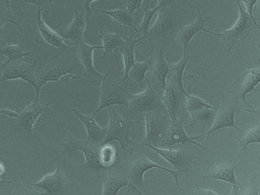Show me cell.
Here are the masks:
<instances>
[{
	"label": "cell",
	"mask_w": 260,
	"mask_h": 195,
	"mask_svg": "<svg viewBox=\"0 0 260 195\" xmlns=\"http://www.w3.org/2000/svg\"><path fill=\"white\" fill-rule=\"evenodd\" d=\"M78 62L79 61L78 59L77 55L75 57L74 55L70 54L51 59L42 68L39 65L36 71V79L39 92L41 91V88L47 82H55L59 84V79L64 76L70 77L73 80L79 79L85 82L96 83L94 81L74 74L77 70L76 69V67L77 66Z\"/></svg>",
	"instance_id": "cell-1"
},
{
	"label": "cell",
	"mask_w": 260,
	"mask_h": 195,
	"mask_svg": "<svg viewBox=\"0 0 260 195\" xmlns=\"http://www.w3.org/2000/svg\"><path fill=\"white\" fill-rule=\"evenodd\" d=\"M63 131L67 134V140L64 144H61L62 150L60 153L70 156L77 150L83 152L85 163L82 166V171L89 177H99V175L107 170L100 162V148L102 144L88 140L81 141L76 139L65 129Z\"/></svg>",
	"instance_id": "cell-2"
},
{
	"label": "cell",
	"mask_w": 260,
	"mask_h": 195,
	"mask_svg": "<svg viewBox=\"0 0 260 195\" xmlns=\"http://www.w3.org/2000/svg\"><path fill=\"white\" fill-rule=\"evenodd\" d=\"M152 169H158V170H164L167 173H170L174 177L175 180L176 185L178 187L179 190L182 191L181 187L179 184V174L180 172L177 170H171V169L166 168L165 167L157 165L155 163L152 162L151 160L148 159L147 157L141 156L136 159L133 160L129 163L126 170H124L129 183L134 187L136 192L139 195H144L143 192L147 191L148 186L144 182V174L148 170Z\"/></svg>",
	"instance_id": "cell-3"
},
{
	"label": "cell",
	"mask_w": 260,
	"mask_h": 195,
	"mask_svg": "<svg viewBox=\"0 0 260 195\" xmlns=\"http://www.w3.org/2000/svg\"><path fill=\"white\" fill-rule=\"evenodd\" d=\"M177 6H168L158 10V15L152 27L149 29L146 40L154 44H167L175 39L177 27Z\"/></svg>",
	"instance_id": "cell-4"
},
{
	"label": "cell",
	"mask_w": 260,
	"mask_h": 195,
	"mask_svg": "<svg viewBox=\"0 0 260 195\" xmlns=\"http://www.w3.org/2000/svg\"><path fill=\"white\" fill-rule=\"evenodd\" d=\"M235 2L239 9V17L236 23L232 26V28L224 30L223 33H214V36L222 40L224 53L232 50L237 41L247 39L256 27L260 30V25L257 21H254L247 11H244L238 0H235Z\"/></svg>",
	"instance_id": "cell-5"
},
{
	"label": "cell",
	"mask_w": 260,
	"mask_h": 195,
	"mask_svg": "<svg viewBox=\"0 0 260 195\" xmlns=\"http://www.w3.org/2000/svg\"><path fill=\"white\" fill-rule=\"evenodd\" d=\"M110 120L108 126V133L103 144H111L117 141L120 143L122 150L126 151V147L133 141L130 140L132 128L135 125L139 124V122L132 121L120 115L113 106L108 107Z\"/></svg>",
	"instance_id": "cell-6"
},
{
	"label": "cell",
	"mask_w": 260,
	"mask_h": 195,
	"mask_svg": "<svg viewBox=\"0 0 260 195\" xmlns=\"http://www.w3.org/2000/svg\"><path fill=\"white\" fill-rule=\"evenodd\" d=\"M49 106V103H41L38 100H35L33 103L24 106L18 112H14L9 109H2L1 113L16 120L12 125V126L15 127L14 132H17L18 129H22L30 136H33V128L35 123L38 119L46 112Z\"/></svg>",
	"instance_id": "cell-7"
},
{
	"label": "cell",
	"mask_w": 260,
	"mask_h": 195,
	"mask_svg": "<svg viewBox=\"0 0 260 195\" xmlns=\"http://www.w3.org/2000/svg\"><path fill=\"white\" fill-rule=\"evenodd\" d=\"M39 61L35 58L33 62L22 59L10 62L3 71V79L6 82L15 79H21L30 84L35 90V101L39 98L38 84L36 79V71L39 67Z\"/></svg>",
	"instance_id": "cell-8"
},
{
	"label": "cell",
	"mask_w": 260,
	"mask_h": 195,
	"mask_svg": "<svg viewBox=\"0 0 260 195\" xmlns=\"http://www.w3.org/2000/svg\"><path fill=\"white\" fill-rule=\"evenodd\" d=\"M129 97V112L134 115L159 112L165 106L162 101V94L148 84L146 89L140 94H132Z\"/></svg>",
	"instance_id": "cell-9"
},
{
	"label": "cell",
	"mask_w": 260,
	"mask_h": 195,
	"mask_svg": "<svg viewBox=\"0 0 260 195\" xmlns=\"http://www.w3.org/2000/svg\"><path fill=\"white\" fill-rule=\"evenodd\" d=\"M145 120V138L142 145L157 147L158 142L168 130L172 120L169 115H162L159 112H152L144 115Z\"/></svg>",
	"instance_id": "cell-10"
},
{
	"label": "cell",
	"mask_w": 260,
	"mask_h": 195,
	"mask_svg": "<svg viewBox=\"0 0 260 195\" xmlns=\"http://www.w3.org/2000/svg\"><path fill=\"white\" fill-rule=\"evenodd\" d=\"M34 187L41 188L47 195H69L73 189V183L61 167H56V171L45 174L41 181L33 183Z\"/></svg>",
	"instance_id": "cell-11"
},
{
	"label": "cell",
	"mask_w": 260,
	"mask_h": 195,
	"mask_svg": "<svg viewBox=\"0 0 260 195\" xmlns=\"http://www.w3.org/2000/svg\"><path fill=\"white\" fill-rule=\"evenodd\" d=\"M107 76L102 80V86L99 91V106L92 115L94 118L105 108L111 107L114 105H122L127 107L129 106L128 91L114 84L108 83L106 81Z\"/></svg>",
	"instance_id": "cell-12"
},
{
	"label": "cell",
	"mask_w": 260,
	"mask_h": 195,
	"mask_svg": "<svg viewBox=\"0 0 260 195\" xmlns=\"http://www.w3.org/2000/svg\"><path fill=\"white\" fill-rule=\"evenodd\" d=\"M99 177L103 181L102 195H117L119 191L125 187L134 190V187L129 183L127 176L120 164L104 171Z\"/></svg>",
	"instance_id": "cell-13"
},
{
	"label": "cell",
	"mask_w": 260,
	"mask_h": 195,
	"mask_svg": "<svg viewBox=\"0 0 260 195\" xmlns=\"http://www.w3.org/2000/svg\"><path fill=\"white\" fill-rule=\"evenodd\" d=\"M184 120L185 116H182L181 118H177L171 121L168 130L159 141L160 145L161 147H168L169 150H171V149H172L173 146L175 145V144L189 143V144H194L200 148L206 150L204 147L194 141V140L185 132L184 128H183Z\"/></svg>",
	"instance_id": "cell-14"
},
{
	"label": "cell",
	"mask_w": 260,
	"mask_h": 195,
	"mask_svg": "<svg viewBox=\"0 0 260 195\" xmlns=\"http://www.w3.org/2000/svg\"><path fill=\"white\" fill-rule=\"evenodd\" d=\"M197 17L193 22L191 23L189 25L183 26L179 29L177 34L175 36L176 41L181 44L183 49V55L186 54V52L189 50V44L190 41L193 39L194 36L200 32L209 33L214 35L215 32L208 30L205 27L206 21L212 19L209 16L204 17L200 12V8L197 7Z\"/></svg>",
	"instance_id": "cell-15"
},
{
	"label": "cell",
	"mask_w": 260,
	"mask_h": 195,
	"mask_svg": "<svg viewBox=\"0 0 260 195\" xmlns=\"http://www.w3.org/2000/svg\"><path fill=\"white\" fill-rule=\"evenodd\" d=\"M238 112V108L234 103H225L217 108L216 113L212 127L206 133L199 136L192 137V139H199L203 136H207V141L209 137L216 131L221 130L224 128L233 127L241 132V129L235 124V116Z\"/></svg>",
	"instance_id": "cell-16"
},
{
	"label": "cell",
	"mask_w": 260,
	"mask_h": 195,
	"mask_svg": "<svg viewBox=\"0 0 260 195\" xmlns=\"http://www.w3.org/2000/svg\"><path fill=\"white\" fill-rule=\"evenodd\" d=\"M169 71V63L164 57L163 49L159 50L156 55L154 62H151V68L148 71L147 82L160 94H163L164 90L167 85Z\"/></svg>",
	"instance_id": "cell-17"
},
{
	"label": "cell",
	"mask_w": 260,
	"mask_h": 195,
	"mask_svg": "<svg viewBox=\"0 0 260 195\" xmlns=\"http://www.w3.org/2000/svg\"><path fill=\"white\" fill-rule=\"evenodd\" d=\"M144 146L151 149L157 154L160 155L174 167V170L180 171V173H186L191 164L194 163L196 159H198V157L196 156L193 153H188L183 150H172V149L165 150V149L158 148V147L147 145V144Z\"/></svg>",
	"instance_id": "cell-18"
},
{
	"label": "cell",
	"mask_w": 260,
	"mask_h": 195,
	"mask_svg": "<svg viewBox=\"0 0 260 195\" xmlns=\"http://www.w3.org/2000/svg\"><path fill=\"white\" fill-rule=\"evenodd\" d=\"M44 9H45V7L41 8V9L37 10L36 24L39 35H38V37L35 38V41L37 43H39V44L45 42L50 44V45L53 46V47H56V48L61 49V50H70L71 47H69L65 44V40L61 37L57 32L52 30L44 22L42 17H41V13H42V11Z\"/></svg>",
	"instance_id": "cell-19"
},
{
	"label": "cell",
	"mask_w": 260,
	"mask_h": 195,
	"mask_svg": "<svg viewBox=\"0 0 260 195\" xmlns=\"http://www.w3.org/2000/svg\"><path fill=\"white\" fill-rule=\"evenodd\" d=\"M85 10L82 9V12L79 13L76 9H74L75 16L71 24L66 28H59L57 33L64 40H70L73 41L75 47L79 45V43L84 41L83 37L86 33V19H85Z\"/></svg>",
	"instance_id": "cell-20"
},
{
	"label": "cell",
	"mask_w": 260,
	"mask_h": 195,
	"mask_svg": "<svg viewBox=\"0 0 260 195\" xmlns=\"http://www.w3.org/2000/svg\"><path fill=\"white\" fill-rule=\"evenodd\" d=\"M258 62L259 65L247 67V70L241 74V81L237 92V100H241L247 106H250L246 98L247 94L254 91L260 83V60Z\"/></svg>",
	"instance_id": "cell-21"
},
{
	"label": "cell",
	"mask_w": 260,
	"mask_h": 195,
	"mask_svg": "<svg viewBox=\"0 0 260 195\" xmlns=\"http://www.w3.org/2000/svg\"><path fill=\"white\" fill-rule=\"evenodd\" d=\"M74 47L76 49L78 59H79L81 65L85 68L87 74L92 76V77H97V79H99L102 81V79H105L108 74L111 73V71H108L106 74L103 75V74H100L94 66L93 52H94V50H97V49L103 50V47H101V46L89 45V44H86L84 41L79 43V45Z\"/></svg>",
	"instance_id": "cell-22"
},
{
	"label": "cell",
	"mask_w": 260,
	"mask_h": 195,
	"mask_svg": "<svg viewBox=\"0 0 260 195\" xmlns=\"http://www.w3.org/2000/svg\"><path fill=\"white\" fill-rule=\"evenodd\" d=\"M183 96L184 94L174 84L171 82L167 84L162 94V101L171 120L177 119Z\"/></svg>",
	"instance_id": "cell-23"
},
{
	"label": "cell",
	"mask_w": 260,
	"mask_h": 195,
	"mask_svg": "<svg viewBox=\"0 0 260 195\" xmlns=\"http://www.w3.org/2000/svg\"><path fill=\"white\" fill-rule=\"evenodd\" d=\"M72 111L85 126L88 141L102 144L108 133V126L105 128L100 127L92 115H83L75 109H72Z\"/></svg>",
	"instance_id": "cell-24"
},
{
	"label": "cell",
	"mask_w": 260,
	"mask_h": 195,
	"mask_svg": "<svg viewBox=\"0 0 260 195\" xmlns=\"http://www.w3.org/2000/svg\"><path fill=\"white\" fill-rule=\"evenodd\" d=\"M242 162L237 164H232L230 163H221L218 165L212 166L207 175L203 176L204 178H212L213 182L215 180H221L223 182H229L232 185H238L236 177H235V170L241 165Z\"/></svg>",
	"instance_id": "cell-25"
},
{
	"label": "cell",
	"mask_w": 260,
	"mask_h": 195,
	"mask_svg": "<svg viewBox=\"0 0 260 195\" xmlns=\"http://www.w3.org/2000/svg\"><path fill=\"white\" fill-rule=\"evenodd\" d=\"M191 58H192V56L189 54V50H188L186 54L183 55L181 60L179 61L177 63L169 64L168 79H169L170 82L174 84L177 88H179L184 94L185 96L189 92H187L183 87V77L186 65H187L188 62L190 60Z\"/></svg>",
	"instance_id": "cell-26"
},
{
	"label": "cell",
	"mask_w": 260,
	"mask_h": 195,
	"mask_svg": "<svg viewBox=\"0 0 260 195\" xmlns=\"http://www.w3.org/2000/svg\"><path fill=\"white\" fill-rule=\"evenodd\" d=\"M143 40H146V38L145 36H142L139 39H133V35H130L125 41V44L115 50L116 53H121L123 55V62H124V81L128 80V74H129L130 68L136 62L134 53L135 45Z\"/></svg>",
	"instance_id": "cell-27"
},
{
	"label": "cell",
	"mask_w": 260,
	"mask_h": 195,
	"mask_svg": "<svg viewBox=\"0 0 260 195\" xmlns=\"http://www.w3.org/2000/svg\"><path fill=\"white\" fill-rule=\"evenodd\" d=\"M94 12L98 13L105 14L109 15L114 19L117 24L120 25L126 26L137 33L138 29L134 25V18L133 14L130 12L126 6H120L115 10H101V9H93Z\"/></svg>",
	"instance_id": "cell-28"
},
{
	"label": "cell",
	"mask_w": 260,
	"mask_h": 195,
	"mask_svg": "<svg viewBox=\"0 0 260 195\" xmlns=\"http://www.w3.org/2000/svg\"><path fill=\"white\" fill-rule=\"evenodd\" d=\"M21 15H22L21 8L12 12V11L8 10L4 0H0V35H1L3 26L8 23L13 24L14 25L16 26L18 30L22 34H24V30L21 25Z\"/></svg>",
	"instance_id": "cell-29"
},
{
	"label": "cell",
	"mask_w": 260,
	"mask_h": 195,
	"mask_svg": "<svg viewBox=\"0 0 260 195\" xmlns=\"http://www.w3.org/2000/svg\"><path fill=\"white\" fill-rule=\"evenodd\" d=\"M100 39L102 40L103 43V56L102 59H105L110 53H112L113 51H115L118 47L125 44L124 40L120 36V32L117 31V33H109L105 30H101L100 31Z\"/></svg>",
	"instance_id": "cell-30"
},
{
	"label": "cell",
	"mask_w": 260,
	"mask_h": 195,
	"mask_svg": "<svg viewBox=\"0 0 260 195\" xmlns=\"http://www.w3.org/2000/svg\"><path fill=\"white\" fill-rule=\"evenodd\" d=\"M0 55L6 56L9 62L18 60L27 56L35 58L30 52L24 51L23 41H21V44L18 45L3 44V45L0 47Z\"/></svg>",
	"instance_id": "cell-31"
},
{
	"label": "cell",
	"mask_w": 260,
	"mask_h": 195,
	"mask_svg": "<svg viewBox=\"0 0 260 195\" xmlns=\"http://www.w3.org/2000/svg\"><path fill=\"white\" fill-rule=\"evenodd\" d=\"M100 162L107 170L120 164L115 148L111 144H107L101 146Z\"/></svg>",
	"instance_id": "cell-32"
},
{
	"label": "cell",
	"mask_w": 260,
	"mask_h": 195,
	"mask_svg": "<svg viewBox=\"0 0 260 195\" xmlns=\"http://www.w3.org/2000/svg\"><path fill=\"white\" fill-rule=\"evenodd\" d=\"M152 59H146L144 62H135L133 66L130 68L129 74H128V79L135 81L137 83L141 84L145 79L147 72L151 68Z\"/></svg>",
	"instance_id": "cell-33"
},
{
	"label": "cell",
	"mask_w": 260,
	"mask_h": 195,
	"mask_svg": "<svg viewBox=\"0 0 260 195\" xmlns=\"http://www.w3.org/2000/svg\"><path fill=\"white\" fill-rule=\"evenodd\" d=\"M186 103H185L184 109L190 113V115L197 112V111L200 110L203 108H210V109H217L214 106H210L207 103L202 100L198 96L191 94L188 93L186 96Z\"/></svg>",
	"instance_id": "cell-34"
},
{
	"label": "cell",
	"mask_w": 260,
	"mask_h": 195,
	"mask_svg": "<svg viewBox=\"0 0 260 195\" xmlns=\"http://www.w3.org/2000/svg\"><path fill=\"white\" fill-rule=\"evenodd\" d=\"M24 179L23 182L15 184L14 191L9 195H47L45 192H39L35 190V187L27 179V175L24 173Z\"/></svg>",
	"instance_id": "cell-35"
},
{
	"label": "cell",
	"mask_w": 260,
	"mask_h": 195,
	"mask_svg": "<svg viewBox=\"0 0 260 195\" xmlns=\"http://www.w3.org/2000/svg\"><path fill=\"white\" fill-rule=\"evenodd\" d=\"M216 109L205 107L197 111V112L191 115L190 120H189L191 124L189 125V126L192 127L197 123H208L210 121L213 117L215 118Z\"/></svg>",
	"instance_id": "cell-36"
},
{
	"label": "cell",
	"mask_w": 260,
	"mask_h": 195,
	"mask_svg": "<svg viewBox=\"0 0 260 195\" xmlns=\"http://www.w3.org/2000/svg\"><path fill=\"white\" fill-rule=\"evenodd\" d=\"M239 142L243 150H245L246 147L250 144H260V124L250 129L239 139Z\"/></svg>",
	"instance_id": "cell-37"
},
{
	"label": "cell",
	"mask_w": 260,
	"mask_h": 195,
	"mask_svg": "<svg viewBox=\"0 0 260 195\" xmlns=\"http://www.w3.org/2000/svg\"><path fill=\"white\" fill-rule=\"evenodd\" d=\"M158 10L159 7L157 6L152 8V9H149L148 7L144 8L143 20H142L140 27L138 28L137 33H141L142 36H145L146 38L148 31H149V26L150 24H151V20H152L154 14L158 12Z\"/></svg>",
	"instance_id": "cell-38"
},
{
	"label": "cell",
	"mask_w": 260,
	"mask_h": 195,
	"mask_svg": "<svg viewBox=\"0 0 260 195\" xmlns=\"http://www.w3.org/2000/svg\"><path fill=\"white\" fill-rule=\"evenodd\" d=\"M54 0H21V1L14 2L16 4H32L36 6L37 10L43 7H46L49 3L53 2Z\"/></svg>",
	"instance_id": "cell-39"
},
{
	"label": "cell",
	"mask_w": 260,
	"mask_h": 195,
	"mask_svg": "<svg viewBox=\"0 0 260 195\" xmlns=\"http://www.w3.org/2000/svg\"><path fill=\"white\" fill-rule=\"evenodd\" d=\"M10 62L9 61L6 60V62L3 63H0V98L4 94L5 90L6 88V81L3 79V71H4L5 68L7 66Z\"/></svg>",
	"instance_id": "cell-40"
},
{
	"label": "cell",
	"mask_w": 260,
	"mask_h": 195,
	"mask_svg": "<svg viewBox=\"0 0 260 195\" xmlns=\"http://www.w3.org/2000/svg\"><path fill=\"white\" fill-rule=\"evenodd\" d=\"M142 1L143 0H124V4L126 5V7L133 15L135 11L137 10L138 9L141 7Z\"/></svg>",
	"instance_id": "cell-41"
},
{
	"label": "cell",
	"mask_w": 260,
	"mask_h": 195,
	"mask_svg": "<svg viewBox=\"0 0 260 195\" xmlns=\"http://www.w3.org/2000/svg\"><path fill=\"white\" fill-rule=\"evenodd\" d=\"M238 1L240 3H244L245 4L246 8H247V12L250 14V16L254 21H256L255 19L254 15H253V7H254L257 0H238Z\"/></svg>",
	"instance_id": "cell-42"
},
{
	"label": "cell",
	"mask_w": 260,
	"mask_h": 195,
	"mask_svg": "<svg viewBox=\"0 0 260 195\" xmlns=\"http://www.w3.org/2000/svg\"><path fill=\"white\" fill-rule=\"evenodd\" d=\"M98 1V0H84L82 4V9H85L86 12V21L89 22L90 15H91V3L92 2Z\"/></svg>",
	"instance_id": "cell-43"
},
{
	"label": "cell",
	"mask_w": 260,
	"mask_h": 195,
	"mask_svg": "<svg viewBox=\"0 0 260 195\" xmlns=\"http://www.w3.org/2000/svg\"><path fill=\"white\" fill-rule=\"evenodd\" d=\"M177 6L176 5V0H159L158 5L157 6L159 9L164 7H168V6Z\"/></svg>",
	"instance_id": "cell-44"
},
{
	"label": "cell",
	"mask_w": 260,
	"mask_h": 195,
	"mask_svg": "<svg viewBox=\"0 0 260 195\" xmlns=\"http://www.w3.org/2000/svg\"><path fill=\"white\" fill-rule=\"evenodd\" d=\"M214 183H215V182H212V186H211L210 189L205 190L199 188V189L197 190V192H196V195H218L212 191V187H213Z\"/></svg>",
	"instance_id": "cell-45"
},
{
	"label": "cell",
	"mask_w": 260,
	"mask_h": 195,
	"mask_svg": "<svg viewBox=\"0 0 260 195\" xmlns=\"http://www.w3.org/2000/svg\"><path fill=\"white\" fill-rule=\"evenodd\" d=\"M244 195H259V191L255 187H251L247 190V192Z\"/></svg>",
	"instance_id": "cell-46"
},
{
	"label": "cell",
	"mask_w": 260,
	"mask_h": 195,
	"mask_svg": "<svg viewBox=\"0 0 260 195\" xmlns=\"http://www.w3.org/2000/svg\"><path fill=\"white\" fill-rule=\"evenodd\" d=\"M238 191H239L238 185H232V190L230 195H238Z\"/></svg>",
	"instance_id": "cell-47"
},
{
	"label": "cell",
	"mask_w": 260,
	"mask_h": 195,
	"mask_svg": "<svg viewBox=\"0 0 260 195\" xmlns=\"http://www.w3.org/2000/svg\"><path fill=\"white\" fill-rule=\"evenodd\" d=\"M253 12H258V13H260V0H257V1H256L254 7H253Z\"/></svg>",
	"instance_id": "cell-48"
},
{
	"label": "cell",
	"mask_w": 260,
	"mask_h": 195,
	"mask_svg": "<svg viewBox=\"0 0 260 195\" xmlns=\"http://www.w3.org/2000/svg\"><path fill=\"white\" fill-rule=\"evenodd\" d=\"M247 112H250V113L255 114V115H258V116L260 117V108L257 109H255V110H250V109H247Z\"/></svg>",
	"instance_id": "cell-49"
},
{
	"label": "cell",
	"mask_w": 260,
	"mask_h": 195,
	"mask_svg": "<svg viewBox=\"0 0 260 195\" xmlns=\"http://www.w3.org/2000/svg\"><path fill=\"white\" fill-rule=\"evenodd\" d=\"M0 176H6L4 166H3V164H2V163H0Z\"/></svg>",
	"instance_id": "cell-50"
},
{
	"label": "cell",
	"mask_w": 260,
	"mask_h": 195,
	"mask_svg": "<svg viewBox=\"0 0 260 195\" xmlns=\"http://www.w3.org/2000/svg\"><path fill=\"white\" fill-rule=\"evenodd\" d=\"M4 2L6 3V7H7L8 10L11 11L10 6L11 3H12L11 0H4Z\"/></svg>",
	"instance_id": "cell-51"
},
{
	"label": "cell",
	"mask_w": 260,
	"mask_h": 195,
	"mask_svg": "<svg viewBox=\"0 0 260 195\" xmlns=\"http://www.w3.org/2000/svg\"><path fill=\"white\" fill-rule=\"evenodd\" d=\"M13 182H12V181H3L1 179V178H0V185H2V184H12Z\"/></svg>",
	"instance_id": "cell-52"
},
{
	"label": "cell",
	"mask_w": 260,
	"mask_h": 195,
	"mask_svg": "<svg viewBox=\"0 0 260 195\" xmlns=\"http://www.w3.org/2000/svg\"><path fill=\"white\" fill-rule=\"evenodd\" d=\"M258 159H259V164L260 165V157L259 154H257Z\"/></svg>",
	"instance_id": "cell-53"
},
{
	"label": "cell",
	"mask_w": 260,
	"mask_h": 195,
	"mask_svg": "<svg viewBox=\"0 0 260 195\" xmlns=\"http://www.w3.org/2000/svg\"><path fill=\"white\" fill-rule=\"evenodd\" d=\"M256 46H257L258 48H259V50H260V44H256ZM259 60H260V59H259Z\"/></svg>",
	"instance_id": "cell-54"
},
{
	"label": "cell",
	"mask_w": 260,
	"mask_h": 195,
	"mask_svg": "<svg viewBox=\"0 0 260 195\" xmlns=\"http://www.w3.org/2000/svg\"><path fill=\"white\" fill-rule=\"evenodd\" d=\"M1 109H0V115H1Z\"/></svg>",
	"instance_id": "cell-55"
}]
</instances>
